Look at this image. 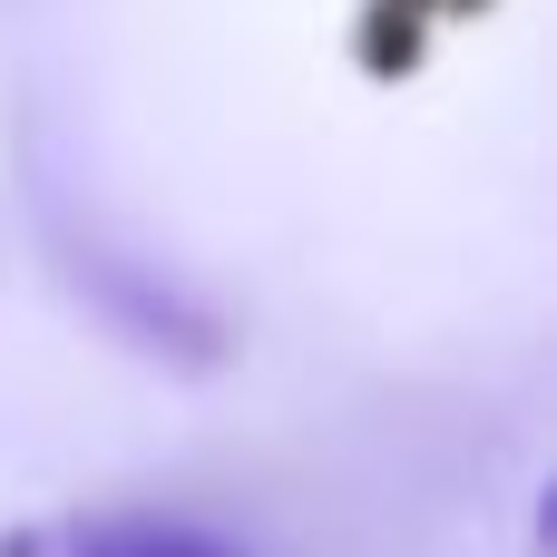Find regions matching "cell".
Segmentation results:
<instances>
[{
  "label": "cell",
  "instance_id": "1",
  "mask_svg": "<svg viewBox=\"0 0 557 557\" xmlns=\"http://www.w3.org/2000/svg\"><path fill=\"white\" fill-rule=\"evenodd\" d=\"M10 196H20V225L49 264V284L69 294V313L98 343H117L147 372H176V382H206L235 362V343H245L235 304L206 274H186L176 255H157L137 225H117V206L98 196V176L49 98L10 108Z\"/></svg>",
  "mask_w": 557,
  "mask_h": 557
},
{
  "label": "cell",
  "instance_id": "2",
  "mask_svg": "<svg viewBox=\"0 0 557 557\" xmlns=\"http://www.w3.org/2000/svg\"><path fill=\"white\" fill-rule=\"evenodd\" d=\"M0 557H284V548H264L235 509H196V499H88V509L0 529Z\"/></svg>",
  "mask_w": 557,
  "mask_h": 557
}]
</instances>
